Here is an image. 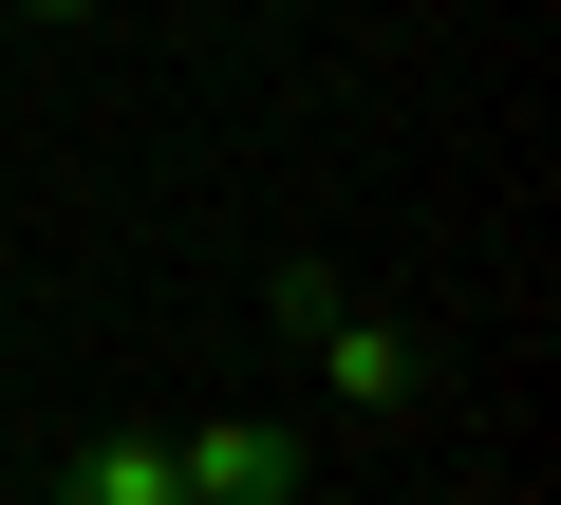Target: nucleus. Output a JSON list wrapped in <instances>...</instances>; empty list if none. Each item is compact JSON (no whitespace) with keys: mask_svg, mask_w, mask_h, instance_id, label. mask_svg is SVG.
<instances>
[{"mask_svg":"<svg viewBox=\"0 0 561 505\" xmlns=\"http://www.w3.org/2000/svg\"><path fill=\"white\" fill-rule=\"evenodd\" d=\"M262 319L300 337L356 412H393V393H412V337H393V319H356V282H337V263H280V282H262Z\"/></svg>","mask_w":561,"mask_h":505,"instance_id":"nucleus-1","label":"nucleus"},{"mask_svg":"<svg viewBox=\"0 0 561 505\" xmlns=\"http://www.w3.org/2000/svg\"><path fill=\"white\" fill-rule=\"evenodd\" d=\"M169 468H187V505H300V486H319V449L280 431V412H225V431H169Z\"/></svg>","mask_w":561,"mask_h":505,"instance_id":"nucleus-2","label":"nucleus"},{"mask_svg":"<svg viewBox=\"0 0 561 505\" xmlns=\"http://www.w3.org/2000/svg\"><path fill=\"white\" fill-rule=\"evenodd\" d=\"M76 505H187V468H169V431H94L76 468H57Z\"/></svg>","mask_w":561,"mask_h":505,"instance_id":"nucleus-3","label":"nucleus"},{"mask_svg":"<svg viewBox=\"0 0 561 505\" xmlns=\"http://www.w3.org/2000/svg\"><path fill=\"white\" fill-rule=\"evenodd\" d=\"M20 20H76V0H20Z\"/></svg>","mask_w":561,"mask_h":505,"instance_id":"nucleus-4","label":"nucleus"}]
</instances>
